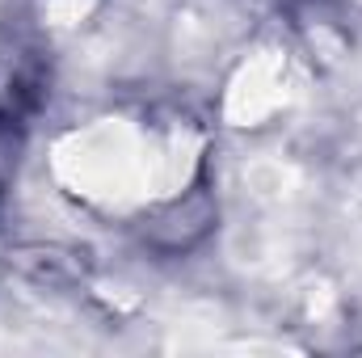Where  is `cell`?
<instances>
[{"label":"cell","instance_id":"6da1fadb","mask_svg":"<svg viewBox=\"0 0 362 358\" xmlns=\"http://www.w3.org/2000/svg\"><path fill=\"white\" fill-rule=\"evenodd\" d=\"M13 152H17V139H13L8 127H0V185H4L8 169H13Z\"/></svg>","mask_w":362,"mask_h":358}]
</instances>
